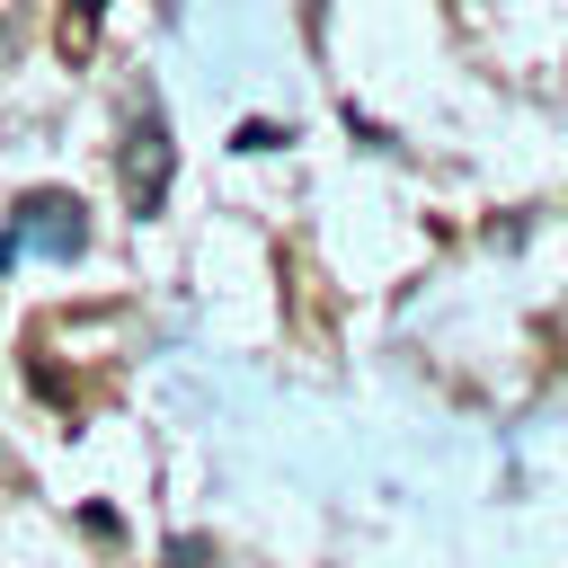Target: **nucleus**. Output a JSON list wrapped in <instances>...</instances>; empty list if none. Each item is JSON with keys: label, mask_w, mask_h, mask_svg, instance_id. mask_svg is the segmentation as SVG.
<instances>
[{"label": "nucleus", "mask_w": 568, "mask_h": 568, "mask_svg": "<svg viewBox=\"0 0 568 568\" xmlns=\"http://www.w3.org/2000/svg\"><path fill=\"white\" fill-rule=\"evenodd\" d=\"M169 169H178V142H169L160 106H133V124H124V142H115L124 204H133V213H160V204H169Z\"/></svg>", "instance_id": "obj_1"}, {"label": "nucleus", "mask_w": 568, "mask_h": 568, "mask_svg": "<svg viewBox=\"0 0 568 568\" xmlns=\"http://www.w3.org/2000/svg\"><path fill=\"white\" fill-rule=\"evenodd\" d=\"M27 240H44V248H62V257H71V248L89 240V222H80V204H71V195H27V204H18V231H9L0 248H27Z\"/></svg>", "instance_id": "obj_2"}, {"label": "nucleus", "mask_w": 568, "mask_h": 568, "mask_svg": "<svg viewBox=\"0 0 568 568\" xmlns=\"http://www.w3.org/2000/svg\"><path fill=\"white\" fill-rule=\"evenodd\" d=\"M98 9H106V0H71V9H62V53H71V62L89 53V27H98Z\"/></svg>", "instance_id": "obj_3"}]
</instances>
